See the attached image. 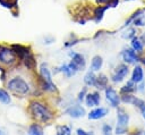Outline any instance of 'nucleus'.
Here are the masks:
<instances>
[{
	"instance_id": "nucleus-1",
	"label": "nucleus",
	"mask_w": 145,
	"mask_h": 135,
	"mask_svg": "<svg viewBox=\"0 0 145 135\" xmlns=\"http://www.w3.org/2000/svg\"><path fill=\"white\" fill-rule=\"evenodd\" d=\"M29 110L35 119L43 121V123H48L53 117L52 112L48 109V107L39 101H32L29 103Z\"/></svg>"
},
{
	"instance_id": "nucleus-2",
	"label": "nucleus",
	"mask_w": 145,
	"mask_h": 135,
	"mask_svg": "<svg viewBox=\"0 0 145 135\" xmlns=\"http://www.w3.org/2000/svg\"><path fill=\"white\" fill-rule=\"evenodd\" d=\"M40 84L45 91H57V86L52 82V76L45 64L40 66Z\"/></svg>"
},
{
	"instance_id": "nucleus-3",
	"label": "nucleus",
	"mask_w": 145,
	"mask_h": 135,
	"mask_svg": "<svg viewBox=\"0 0 145 135\" xmlns=\"http://www.w3.org/2000/svg\"><path fill=\"white\" fill-rule=\"evenodd\" d=\"M128 123H129V115L122 108H118V111H117L116 134L117 135L125 134L127 132V128H128Z\"/></svg>"
},
{
	"instance_id": "nucleus-4",
	"label": "nucleus",
	"mask_w": 145,
	"mask_h": 135,
	"mask_svg": "<svg viewBox=\"0 0 145 135\" xmlns=\"http://www.w3.org/2000/svg\"><path fill=\"white\" fill-rule=\"evenodd\" d=\"M8 87L16 94H26L29 91L28 84L22 77H15L8 82Z\"/></svg>"
},
{
	"instance_id": "nucleus-5",
	"label": "nucleus",
	"mask_w": 145,
	"mask_h": 135,
	"mask_svg": "<svg viewBox=\"0 0 145 135\" xmlns=\"http://www.w3.org/2000/svg\"><path fill=\"white\" fill-rule=\"evenodd\" d=\"M16 60H17V56L12 51V49L0 45V62L1 64L10 66V65L15 64Z\"/></svg>"
},
{
	"instance_id": "nucleus-6",
	"label": "nucleus",
	"mask_w": 145,
	"mask_h": 135,
	"mask_svg": "<svg viewBox=\"0 0 145 135\" xmlns=\"http://www.w3.org/2000/svg\"><path fill=\"white\" fill-rule=\"evenodd\" d=\"M128 71H129V69H128V66H127V65H125V64L118 65V66L116 67V69H114V73H113L112 77H111L112 82H114V83H120V82L123 81V78L128 75Z\"/></svg>"
},
{
	"instance_id": "nucleus-7",
	"label": "nucleus",
	"mask_w": 145,
	"mask_h": 135,
	"mask_svg": "<svg viewBox=\"0 0 145 135\" xmlns=\"http://www.w3.org/2000/svg\"><path fill=\"white\" fill-rule=\"evenodd\" d=\"M121 56H122V59L125 62H128V64H135L137 61H139V57L138 54L136 53V51H134L133 49L130 48H127L125 49L122 52H121Z\"/></svg>"
},
{
	"instance_id": "nucleus-8",
	"label": "nucleus",
	"mask_w": 145,
	"mask_h": 135,
	"mask_svg": "<svg viewBox=\"0 0 145 135\" xmlns=\"http://www.w3.org/2000/svg\"><path fill=\"white\" fill-rule=\"evenodd\" d=\"M105 96H106V100L110 102V104L114 108H117L120 103V98L118 95V93L112 88V87H106L105 88Z\"/></svg>"
},
{
	"instance_id": "nucleus-9",
	"label": "nucleus",
	"mask_w": 145,
	"mask_h": 135,
	"mask_svg": "<svg viewBox=\"0 0 145 135\" xmlns=\"http://www.w3.org/2000/svg\"><path fill=\"white\" fill-rule=\"evenodd\" d=\"M66 113L71 118H80L85 116V109L79 104H74L66 110Z\"/></svg>"
},
{
	"instance_id": "nucleus-10",
	"label": "nucleus",
	"mask_w": 145,
	"mask_h": 135,
	"mask_svg": "<svg viewBox=\"0 0 145 135\" xmlns=\"http://www.w3.org/2000/svg\"><path fill=\"white\" fill-rule=\"evenodd\" d=\"M11 49H12V51L16 53V56H17L20 60H23V59L31 52L28 48H26V47H24V45H22V44H12V45H11Z\"/></svg>"
},
{
	"instance_id": "nucleus-11",
	"label": "nucleus",
	"mask_w": 145,
	"mask_h": 135,
	"mask_svg": "<svg viewBox=\"0 0 145 135\" xmlns=\"http://www.w3.org/2000/svg\"><path fill=\"white\" fill-rule=\"evenodd\" d=\"M109 113V110L106 108H96L94 110H92L89 113H88V119H92V120H95V119H101L103 117H105L106 115Z\"/></svg>"
},
{
	"instance_id": "nucleus-12",
	"label": "nucleus",
	"mask_w": 145,
	"mask_h": 135,
	"mask_svg": "<svg viewBox=\"0 0 145 135\" xmlns=\"http://www.w3.org/2000/svg\"><path fill=\"white\" fill-rule=\"evenodd\" d=\"M69 54L71 57V61L77 66L78 70H80V69H83L85 67V64L86 62H85L84 56H82L80 53H77V52H70Z\"/></svg>"
},
{
	"instance_id": "nucleus-13",
	"label": "nucleus",
	"mask_w": 145,
	"mask_h": 135,
	"mask_svg": "<svg viewBox=\"0 0 145 135\" xmlns=\"http://www.w3.org/2000/svg\"><path fill=\"white\" fill-rule=\"evenodd\" d=\"M85 102L88 107H94V106H99L100 103V94L97 92H93V93H88L85 96Z\"/></svg>"
},
{
	"instance_id": "nucleus-14",
	"label": "nucleus",
	"mask_w": 145,
	"mask_h": 135,
	"mask_svg": "<svg viewBox=\"0 0 145 135\" xmlns=\"http://www.w3.org/2000/svg\"><path fill=\"white\" fill-rule=\"evenodd\" d=\"M61 71L65 73L66 76L70 77V76H72V75H75L76 71H78V68H77V66L70 60V62H68V64H66V65H63V66L61 67Z\"/></svg>"
},
{
	"instance_id": "nucleus-15",
	"label": "nucleus",
	"mask_w": 145,
	"mask_h": 135,
	"mask_svg": "<svg viewBox=\"0 0 145 135\" xmlns=\"http://www.w3.org/2000/svg\"><path fill=\"white\" fill-rule=\"evenodd\" d=\"M109 5H105V6H99L95 8L94 10V22L95 23H100L104 16V12L106 9H109Z\"/></svg>"
},
{
	"instance_id": "nucleus-16",
	"label": "nucleus",
	"mask_w": 145,
	"mask_h": 135,
	"mask_svg": "<svg viewBox=\"0 0 145 135\" xmlns=\"http://www.w3.org/2000/svg\"><path fill=\"white\" fill-rule=\"evenodd\" d=\"M143 77H144V73H143L142 67L138 66V65L135 66V68L133 70V74H131V81L137 84V83H140L143 81Z\"/></svg>"
},
{
	"instance_id": "nucleus-17",
	"label": "nucleus",
	"mask_w": 145,
	"mask_h": 135,
	"mask_svg": "<svg viewBox=\"0 0 145 135\" xmlns=\"http://www.w3.org/2000/svg\"><path fill=\"white\" fill-rule=\"evenodd\" d=\"M103 65V60H102V57L100 56H94L92 58V62H91V69L92 71H97L101 69Z\"/></svg>"
},
{
	"instance_id": "nucleus-18",
	"label": "nucleus",
	"mask_w": 145,
	"mask_h": 135,
	"mask_svg": "<svg viewBox=\"0 0 145 135\" xmlns=\"http://www.w3.org/2000/svg\"><path fill=\"white\" fill-rule=\"evenodd\" d=\"M23 61H24L25 66H26L28 69H35V67H36V60H35L34 56H33L31 52L23 59Z\"/></svg>"
},
{
	"instance_id": "nucleus-19",
	"label": "nucleus",
	"mask_w": 145,
	"mask_h": 135,
	"mask_svg": "<svg viewBox=\"0 0 145 135\" xmlns=\"http://www.w3.org/2000/svg\"><path fill=\"white\" fill-rule=\"evenodd\" d=\"M95 86L97 88H106L108 87V77L104 74H100L99 76H96Z\"/></svg>"
},
{
	"instance_id": "nucleus-20",
	"label": "nucleus",
	"mask_w": 145,
	"mask_h": 135,
	"mask_svg": "<svg viewBox=\"0 0 145 135\" xmlns=\"http://www.w3.org/2000/svg\"><path fill=\"white\" fill-rule=\"evenodd\" d=\"M131 49H133L134 51L138 52V53L143 52L144 44L142 43V41H140L137 36H135V37H133V39H131Z\"/></svg>"
},
{
	"instance_id": "nucleus-21",
	"label": "nucleus",
	"mask_w": 145,
	"mask_h": 135,
	"mask_svg": "<svg viewBox=\"0 0 145 135\" xmlns=\"http://www.w3.org/2000/svg\"><path fill=\"white\" fill-rule=\"evenodd\" d=\"M95 82H96V76L94 74V71H88L85 74L84 76V83L88 86H95Z\"/></svg>"
},
{
	"instance_id": "nucleus-22",
	"label": "nucleus",
	"mask_w": 145,
	"mask_h": 135,
	"mask_svg": "<svg viewBox=\"0 0 145 135\" xmlns=\"http://www.w3.org/2000/svg\"><path fill=\"white\" fill-rule=\"evenodd\" d=\"M136 91V83L133 82V81H129L127 82L122 87H121V93L123 94H130L131 92Z\"/></svg>"
},
{
	"instance_id": "nucleus-23",
	"label": "nucleus",
	"mask_w": 145,
	"mask_h": 135,
	"mask_svg": "<svg viewBox=\"0 0 145 135\" xmlns=\"http://www.w3.org/2000/svg\"><path fill=\"white\" fill-rule=\"evenodd\" d=\"M28 133L32 135H43V128L39 124H32L29 126Z\"/></svg>"
},
{
	"instance_id": "nucleus-24",
	"label": "nucleus",
	"mask_w": 145,
	"mask_h": 135,
	"mask_svg": "<svg viewBox=\"0 0 145 135\" xmlns=\"http://www.w3.org/2000/svg\"><path fill=\"white\" fill-rule=\"evenodd\" d=\"M131 104H134L135 107H137L139 109V111L142 112V115L145 112V101H143L142 99H138V98L134 96V100H133Z\"/></svg>"
},
{
	"instance_id": "nucleus-25",
	"label": "nucleus",
	"mask_w": 145,
	"mask_h": 135,
	"mask_svg": "<svg viewBox=\"0 0 145 135\" xmlns=\"http://www.w3.org/2000/svg\"><path fill=\"white\" fill-rule=\"evenodd\" d=\"M144 12H145V10H144V9H138V10H136V11H135V12H134V14H133V15H131L127 20H126V23H125V25H123V26L126 27V26L130 25V23H133V20H134L136 17H138L139 15H143Z\"/></svg>"
},
{
	"instance_id": "nucleus-26",
	"label": "nucleus",
	"mask_w": 145,
	"mask_h": 135,
	"mask_svg": "<svg viewBox=\"0 0 145 135\" xmlns=\"http://www.w3.org/2000/svg\"><path fill=\"white\" fill-rule=\"evenodd\" d=\"M10 101H11V99H10L8 92L0 88V102H2L5 104H8V103H10Z\"/></svg>"
},
{
	"instance_id": "nucleus-27",
	"label": "nucleus",
	"mask_w": 145,
	"mask_h": 135,
	"mask_svg": "<svg viewBox=\"0 0 145 135\" xmlns=\"http://www.w3.org/2000/svg\"><path fill=\"white\" fill-rule=\"evenodd\" d=\"M57 135H70V128L66 125L57 126Z\"/></svg>"
},
{
	"instance_id": "nucleus-28",
	"label": "nucleus",
	"mask_w": 145,
	"mask_h": 135,
	"mask_svg": "<svg viewBox=\"0 0 145 135\" xmlns=\"http://www.w3.org/2000/svg\"><path fill=\"white\" fill-rule=\"evenodd\" d=\"M133 25H135V26H144V25H145V17H144V14H143V15H139L138 17H136V18L133 20Z\"/></svg>"
},
{
	"instance_id": "nucleus-29",
	"label": "nucleus",
	"mask_w": 145,
	"mask_h": 135,
	"mask_svg": "<svg viewBox=\"0 0 145 135\" xmlns=\"http://www.w3.org/2000/svg\"><path fill=\"white\" fill-rule=\"evenodd\" d=\"M135 36H136V34H135V29L134 28H128L125 32V34H122V37L123 39H127V40H131Z\"/></svg>"
},
{
	"instance_id": "nucleus-30",
	"label": "nucleus",
	"mask_w": 145,
	"mask_h": 135,
	"mask_svg": "<svg viewBox=\"0 0 145 135\" xmlns=\"http://www.w3.org/2000/svg\"><path fill=\"white\" fill-rule=\"evenodd\" d=\"M133 100H134V96L131 94H123L121 96V101L125 102V103H131Z\"/></svg>"
},
{
	"instance_id": "nucleus-31",
	"label": "nucleus",
	"mask_w": 145,
	"mask_h": 135,
	"mask_svg": "<svg viewBox=\"0 0 145 135\" xmlns=\"http://www.w3.org/2000/svg\"><path fill=\"white\" fill-rule=\"evenodd\" d=\"M111 126L110 125H108V124H104L103 126H102V133H103V135H111Z\"/></svg>"
},
{
	"instance_id": "nucleus-32",
	"label": "nucleus",
	"mask_w": 145,
	"mask_h": 135,
	"mask_svg": "<svg viewBox=\"0 0 145 135\" xmlns=\"http://www.w3.org/2000/svg\"><path fill=\"white\" fill-rule=\"evenodd\" d=\"M77 135H93V132H86L82 128L77 129Z\"/></svg>"
},
{
	"instance_id": "nucleus-33",
	"label": "nucleus",
	"mask_w": 145,
	"mask_h": 135,
	"mask_svg": "<svg viewBox=\"0 0 145 135\" xmlns=\"http://www.w3.org/2000/svg\"><path fill=\"white\" fill-rule=\"evenodd\" d=\"M86 91H87V88H86V87H84V88L78 93V100H79V101H83V99H84V95H85Z\"/></svg>"
},
{
	"instance_id": "nucleus-34",
	"label": "nucleus",
	"mask_w": 145,
	"mask_h": 135,
	"mask_svg": "<svg viewBox=\"0 0 145 135\" xmlns=\"http://www.w3.org/2000/svg\"><path fill=\"white\" fill-rule=\"evenodd\" d=\"M112 0H96V2L99 3V5H108V3H110Z\"/></svg>"
},
{
	"instance_id": "nucleus-35",
	"label": "nucleus",
	"mask_w": 145,
	"mask_h": 135,
	"mask_svg": "<svg viewBox=\"0 0 145 135\" xmlns=\"http://www.w3.org/2000/svg\"><path fill=\"white\" fill-rule=\"evenodd\" d=\"M139 40H140V41H142V43H143V44L145 45V32H144V33H143V34L140 35V37H139Z\"/></svg>"
},
{
	"instance_id": "nucleus-36",
	"label": "nucleus",
	"mask_w": 145,
	"mask_h": 135,
	"mask_svg": "<svg viewBox=\"0 0 145 135\" xmlns=\"http://www.w3.org/2000/svg\"><path fill=\"white\" fill-rule=\"evenodd\" d=\"M139 60H140V61H142V62H143V65H144V66H145V58H140V59H139Z\"/></svg>"
},
{
	"instance_id": "nucleus-37",
	"label": "nucleus",
	"mask_w": 145,
	"mask_h": 135,
	"mask_svg": "<svg viewBox=\"0 0 145 135\" xmlns=\"http://www.w3.org/2000/svg\"><path fill=\"white\" fill-rule=\"evenodd\" d=\"M0 135H6V133L3 130H0Z\"/></svg>"
},
{
	"instance_id": "nucleus-38",
	"label": "nucleus",
	"mask_w": 145,
	"mask_h": 135,
	"mask_svg": "<svg viewBox=\"0 0 145 135\" xmlns=\"http://www.w3.org/2000/svg\"><path fill=\"white\" fill-rule=\"evenodd\" d=\"M27 135H32V134H29V133H28V134H27Z\"/></svg>"
},
{
	"instance_id": "nucleus-39",
	"label": "nucleus",
	"mask_w": 145,
	"mask_h": 135,
	"mask_svg": "<svg viewBox=\"0 0 145 135\" xmlns=\"http://www.w3.org/2000/svg\"><path fill=\"white\" fill-rule=\"evenodd\" d=\"M144 135H145V133H144Z\"/></svg>"
}]
</instances>
